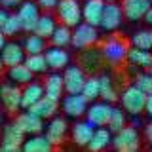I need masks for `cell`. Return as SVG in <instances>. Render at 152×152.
<instances>
[{
    "label": "cell",
    "instance_id": "cell-29",
    "mask_svg": "<svg viewBox=\"0 0 152 152\" xmlns=\"http://www.w3.org/2000/svg\"><path fill=\"white\" fill-rule=\"evenodd\" d=\"M55 28H57V19L51 15V13L44 12L40 15V19H38V23H36V27H34L32 32H36V34H40V36H44V38L50 40V36L53 34Z\"/></svg>",
    "mask_w": 152,
    "mask_h": 152
},
{
    "label": "cell",
    "instance_id": "cell-22",
    "mask_svg": "<svg viewBox=\"0 0 152 152\" xmlns=\"http://www.w3.org/2000/svg\"><path fill=\"white\" fill-rule=\"evenodd\" d=\"M112 139H114V133L110 131L108 126L95 127V133L88 145V150L89 152H101L104 148H108V146H112Z\"/></svg>",
    "mask_w": 152,
    "mask_h": 152
},
{
    "label": "cell",
    "instance_id": "cell-23",
    "mask_svg": "<svg viewBox=\"0 0 152 152\" xmlns=\"http://www.w3.org/2000/svg\"><path fill=\"white\" fill-rule=\"evenodd\" d=\"M2 145H15V146H23V142L27 139V133L19 127V124L13 120L10 124H4L2 129Z\"/></svg>",
    "mask_w": 152,
    "mask_h": 152
},
{
    "label": "cell",
    "instance_id": "cell-24",
    "mask_svg": "<svg viewBox=\"0 0 152 152\" xmlns=\"http://www.w3.org/2000/svg\"><path fill=\"white\" fill-rule=\"evenodd\" d=\"M55 146L51 141L46 137V133H34V135H27L23 142V150L25 152H51Z\"/></svg>",
    "mask_w": 152,
    "mask_h": 152
},
{
    "label": "cell",
    "instance_id": "cell-49",
    "mask_svg": "<svg viewBox=\"0 0 152 152\" xmlns=\"http://www.w3.org/2000/svg\"><path fill=\"white\" fill-rule=\"evenodd\" d=\"M150 72H152V66H150Z\"/></svg>",
    "mask_w": 152,
    "mask_h": 152
},
{
    "label": "cell",
    "instance_id": "cell-17",
    "mask_svg": "<svg viewBox=\"0 0 152 152\" xmlns=\"http://www.w3.org/2000/svg\"><path fill=\"white\" fill-rule=\"evenodd\" d=\"M122 8H124V13H126V19L127 21H142L146 15V12L150 10L152 2L150 0H120Z\"/></svg>",
    "mask_w": 152,
    "mask_h": 152
},
{
    "label": "cell",
    "instance_id": "cell-52",
    "mask_svg": "<svg viewBox=\"0 0 152 152\" xmlns=\"http://www.w3.org/2000/svg\"><path fill=\"white\" fill-rule=\"evenodd\" d=\"M150 32H152V31H150Z\"/></svg>",
    "mask_w": 152,
    "mask_h": 152
},
{
    "label": "cell",
    "instance_id": "cell-47",
    "mask_svg": "<svg viewBox=\"0 0 152 152\" xmlns=\"http://www.w3.org/2000/svg\"><path fill=\"white\" fill-rule=\"evenodd\" d=\"M2 129H4V116H2V112H0V135H2Z\"/></svg>",
    "mask_w": 152,
    "mask_h": 152
},
{
    "label": "cell",
    "instance_id": "cell-35",
    "mask_svg": "<svg viewBox=\"0 0 152 152\" xmlns=\"http://www.w3.org/2000/svg\"><path fill=\"white\" fill-rule=\"evenodd\" d=\"M124 126H127V112L124 110L122 107L120 108L114 107L112 116H110V120H108V127H110L112 133H116V131H120Z\"/></svg>",
    "mask_w": 152,
    "mask_h": 152
},
{
    "label": "cell",
    "instance_id": "cell-6",
    "mask_svg": "<svg viewBox=\"0 0 152 152\" xmlns=\"http://www.w3.org/2000/svg\"><path fill=\"white\" fill-rule=\"evenodd\" d=\"M88 107H89V101L86 99L84 93H66V95H63V99H61V108H63L66 118L78 120V118L86 116Z\"/></svg>",
    "mask_w": 152,
    "mask_h": 152
},
{
    "label": "cell",
    "instance_id": "cell-28",
    "mask_svg": "<svg viewBox=\"0 0 152 152\" xmlns=\"http://www.w3.org/2000/svg\"><path fill=\"white\" fill-rule=\"evenodd\" d=\"M101 99L108 103H120V93H118L116 86H114V80L110 74H101Z\"/></svg>",
    "mask_w": 152,
    "mask_h": 152
},
{
    "label": "cell",
    "instance_id": "cell-18",
    "mask_svg": "<svg viewBox=\"0 0 152 152\" xmlns=\"http://www.w3.org/2000/svg\"><path fill=\"white\" fill-rule=\"evenodd\" d=\"M0 57H2L4 65L10 69V66H15L19 63H25L27 51L23 48V44H19V42H6V46L0 51Z\"/></svg>",
    "mask_w": 152,
    "mask_h": 152
},
{
    "label": "cell",
    "instance_id": "cell-26",
    "mask_svg": "<svg viewBox=\"0 0 152 152\" xmlns=\"http://www.w3.org/2000/svg\"><path fill=\"white\" fill-rule=\"evenodd\" d=\"M28 110H32L34 114H38L40 118H44V120H50V118H53L57 110H59V101H55V99H50L48 95L40 99L38 103H34Z\"/></svg>",
    "mask_w": 152,
    "mask_h": 152
},
{
    "label": "cell",
    "instance_id": "cell-14",
    "mask_svg": "<svg viewBox=\"0 0 152 152\" xmlns=\"http://www.w3.org/2000/svg\"><path fill=\"white\" fill-rule=\"evenodd\" d=\"M95 133V126L89 120H76L74 126H70V141L72 145L80 146V148H88L89 141H91Z\"/></svg>",
    "mask_w": 152,
    "mask_h": 152
},
{
    "label": "cell",
    "instance_id": "cell-16",
    "mask_svg": "<svg viewBox=\"0 0 152 152\" xmlns=\"http://www.w3.org/2000/svg\"><path fill=\"white\" fill-rule=\"evenodd\" d=\"M46 55V61H48V66H50V70H65L66 66L70 65V53L65 50V48L61 46H53L51 44L50 48H46L44 51Z\"/></svg>",
    "mask_w": 152,
    "mask_h": 152
},
{
    "label": "cell",
    "instance_id": "cell-34",
    "mask_svg": "<svg viewBox=\"0 0 152 152\" xmlns=\"http://www.w3.org/2000/svg\"><path fill=\"white\" fill-rule=\"evenodd\" d=\"M2 32H4L8 38H10V36H15V34H19V32H25V31H23L21 17L17 15V12H15V13H10V15H8L6 23H4V27H2Z\"/></svg>",
    "mask_w": 152,
    "mask_h": 152
},
{
    "label": "cell",
    "instance_id": "cell-27",
    "mask_svg": "<svg viewBox=\"0 0 152 152\" xmlns=\"http://www.w3.org/2000/svg\"><path fill=\"white\" fill-rule=\"evenodd\" d=\"M6 74H8L10 82H13V84H17V86H25V84H28V82L34 80V72H32L25 63H19L15 66H10Z\"/></svg>",
    "mask_w": 152,
    "mask_h": 152
},
{
    "label": "cell",
    "instance_id": "cell-42",
    "mask_svg": "<svg viewBox=\"0 0 152 152\" xmlns=\"http://www.w3.org/2000/svg\"><path fill=\"white\" fill-rule=\"evenodd\" d=\"M8 15H10L8 8L0 6V31H2V27H4V23H6V19H8Z\"/></svg>",
    "mask_w": 152,
    "mask_h": 152
},
{
    "label": "cell",
    "instance_id": "cell-43",
    "mask_svg": "<svg viewBox=\"0 0 152 152\" xmlns=\"http://www.w3.org/2000/svg\"><path fill=\"white\" fill-rule=\"evenodd\" d=\"M145 112H146V116L152 118V93L146 97V108H145Z\"/></svg>",
    "mask_w": 152,
    "mask_h": 152
},
{
    "label": "cell",
    "instance_id": "cell-38",
    "mask_svg": "<svg viewBox=\"0 0 152 152\" xmlns=\"http://www.w3.org/2000/svg\"><path fill=\"white\" fill-rule=\"evenodd\" d=\"M38 6H40L44 12H51V10L57 8V4H59V0H36Z\"/></svg>",
    "mask_w": 152,
    "mask_h": 152
},
{
    "label": "cell",
    "instance_id": "cell-30",
    "mask_svg": "<svg viewBox=\"0 0 152 152\" xmlns=\"http://www.w3.org/2000/svg\"><path fill=\"white\" fill-rule=\"evenodd\" d=\"M50 42L53 46H61V48L70 46V44H72V27L65 25V23L57 25V28L53 31V34L50 36Z\"/></svg>",
    "mask_w": 152,
    "mask_h": 152
},
{
    "label": "cell",
    "instance_id": "cell-39",
    "mask_svg": "<svg viewBox=\"0 0 152 152\" xmlns=\"http://www.w3.org/2000/svg\"><path fill=\"white\" fill-rule=\"evenodd\" d=\"M23 2H25V0H2V2H0V6H4V8H8V10H12V8L17 10Z\"/></svg>",
    "mask_w": 152,
    "mask_h": 152
},
{
    "label": "cell",
    "instance_id": "cell-46",
    "mask_svg": "<svg viewBox=\"0 0 152 152\" xmlns=\"http://www.w3.org/2000/svg\"><path fill=\"white\" fill-rule=\"evenodd\" d=\"M8 69V66L6 65H4V61H2V57H0V76H2L4 74V70H6Z\"/></svg>",
    "mask_w": 152,
    "mask_h": 152
},
{
    "label": "cell",
    "instance_id": "cell-48",
    "mask_svg": "<svg viewBox=\"0 0 152 152\" xmlns=\"http://www.w3.org/2000/svg\"><path fill=\"white\" fill-rule=\"evenodd\" d=\"M104 2H120V0H104Z\"/></svg>",
    "mask_w": 152,
    "mask_h": 152
},
{
    "label": "cell",
    "instance_id": "cell-37",
    "mask_svg": "<svg viewBox=\"0 0 152 152\" xmlns=\"http://www.w3.org/2000/svg\"><path fill=\"white\" fill-rule=\"evenodd\" d=\"M133 84L137 86L139 89H142L146 95L152 93V72L148 70V72H139L133 78Z\"/></svg>",
    "mask_w": 152,
    "mask_h": 152
},
{
    "label": "cell",
    "instance_id": "cell-51",
    "mask_svg": "<svg viewBox=\"0 0 152 152\" xmlns=\"http://www.w3.org/2000/svg\"><path fill=\"white\" fill-rule=\"evenodd\" d=\"M150 2H152V0H150Z\"/></svg>",
    "mask_w": 152,
    "mask_h": 152
},
{
    "label": "cell",
    "instance_id": "cell-15",
    "mask_svg": "<svg viewBox=\"0 0 152 152\" xmlns=\"http://www.w3.org/2000/svg\"><path fill=\"white\" fill-rule=\"evenodd\" d=\"M15 122L19 124L23 131L27 135H34V133H44L46 129V120L40 118L38 114H34L32 110H23V112H17L15 116Z\"/></svg>",
    "mask_w": 152,
    "mask_h": 152
},
{
    "label": "cell",
    "instance_id": "cell-11",
    "mask_svg": "<svg viewBox=\"0 0 152 152\" xmlns=\"http://www.w3.org/2000/svg\"><path fill=\"white\" fill-rule=\"evenodd\" d=\"M104 55L101 51V48H86V50H80V57H78V65L82 66L88 74H95L97 70L103 69L104 65Z\"/></svg>",
    "mask_w": 152,
    "mask_h": 152
},
{
    "label": "cell",
    "instance_id": "cell-31",
    "mask_svg": "<svg viewBox=\"0 0 152 152\" xmlns=\"http://www.w3.org/2000/svg\"><path fill=\"white\" fill-rule=\"evenodd\" d=\"M46 40L48 38L36 34V32H28L23 40V48H25L27 53H44L46 51Z\"/></svg>",
    "mask_w": 152,
    "mask_h": 152
},
{
    "label": "cell",
    "instance_id": "cell-33",
    "mask_svg": "<svg viewBox=\"0 0 152 152\" xmlns=\"http://www.w3.org/2000/svg\"><path fill=\"white\" fill-rule=\"evenodd\" d=\"M25 65H27L34 74H44V72H48V70H50L44 53H27Z\"/></svg>",
    "mask_w": 152,
    "mask_h": 152
},
{
    "label": "cell",
    "instance_id": "cell-36",
    "mask_svg": "<svg viewBox=\"0 0 152 152\" xmlns=\"http://www.w3.org/2000/svg\"><path fill=\"white\" fill-rule=\"evenodd\" d=\"M131 46L141 48V50H152V32H150V31H145V28L133 32V36H131Z\"/></svg>",
    "mask_w": 152,
    "mask_h": 152
},
{
    "label": "cell",
    "instance_id": "cell-45",
    "mask_svg": "<svg viewBox=\"0 0 152 152\" xmlns=\"http://www.w3.org/2000/svg\"><path fill=\"white\" fill-rule=\"evenodd\" d=\"M6 38H8V36L4 34L2 31H0V51H2V48H4V46H6Z\"/></svg>",
    "mask_w": 152,
    "mask_h": 152
},
{
    "label": "cell",
    "instance_id": "cell-13",
    "mask_svg": "<svg viewBox=\"0 0 152 152\" xmlns=\"http://www.w3.org/2000/svg\"><path fill=\"white\" fill-rule=\"evenodd\" d=\"M124 19H126V13H124L122 4L107 2V6H104V13H103V21H101V27H99V28H103V31H107V32L118 31V28L122 27Z\"/></svg>",
    "mask_w": 152,
    "mask_h": 152
},
{
    "label": "cell",
    "instance_id": "cell-41",
    "mask_svg": "<svg viewBox=\"0 0 152 152\" xmlns=\"http://www.w3.org/2000/svg\"><path fill=\"white\" fill-rule=\"evenodd\" d=\"M0 150H2V152H19V150H23V146H15V145H2V142H0Z\"/></svg>",
    "mask_w": 152,
    "mask_h": 152
},
{
    "label": "cell",
    "instance_id": "cell-50",
    "mask_svg": "<svg viewBox=\"0 0 152 152\" xmlns=\"http://www.w3.org/2000/svg\"><path fill=\"white\" fill-rule=\"evenodd\" d=\"M0 2H2V0H0Z\"/></svg>",
    "mask_w": 152,
    "mask_h": 152
},
{
    "label": "cell",
    "instance_id": "cell-10",
    "mask_svg": "<svg viewBox=\"0 0 152 152\" xmlns=\"http://www.w3.org/2000/svg\"><path fill=\"white\" fill-rule=\"evenodd\" d=\"M63 80L66 93H82V88L88 80V72L80 65H69L63 70Z\"/></svg>",
    "mask_w": 152,
    "mask_h": 152
},
{
    "label": "cell",
    "instance_id": "cell-3",
    "mask_svg": "<svg viewBox=\"0 0 152 152\" xmlns=\"http://www.w3.org/2000/svg\"><path fill=\"white\" fill-rule=\"evenodd\" d=\"M129 44H127L124 38L118 36H108L107 40L101 44V51L107 59V63L118 65L122 61H127V53H129Z\"/></svg>",
    "mask_w": 152,
    "mask_h": 152
},
{
    "label": "cell",
    "instance_id": "cell-40",
    "mask_svg": "<svg viewBox=\"0 0 152 152\" xmlns=\"http://www.w3.org/2000/svg\"><path fill=\"white\" fill-rule=\"evenodd\" d=\"M145 141L152 146V118L148 124H145Z\"/></svg>",
    "mask_w": 152,
    "mask_h": 152
},
{
    "label": "cell",
    "instance_id": "cell-7",
    "mask_svg": "<svg viewBox=\"0 0 152 152\" xmlns=\"http://www.w3.org/2000/svg\"><path fill=\"white\" fill-rule=\"evenodd\" d=\"M21 99H23V88H19L17 84L13 82H6L0 86V104L10 112L15 114L21 108Z\"/></svg>",
    "mask_w": 152,
    "mask_h": 152
},
{
    "label": "cell",
    "instance_id": "cell-2",
    "mask_svg": "<svg viewBox=\"0 0 152 152\" xmlns=\"http://www.w3.org/2000/svg\"><path fill=\"white\" fill-rule=\"evenodd\" d=\"M112 148L118 152H137L141 148V135L135 126H124L114 133Z\"/></svg>",
    "mask_w": 152,
    "mask_h": 152
},
{
    "label": "cell",
    "instance_id": "cell-25",
    "mask_svg": "<svg viewBox=\"0 0 152 152\" xmlns=\"http://www.w3.org/2000/svg\"><path fill=\"white\" fill-rule=\"evenodd\" d=\"M127 63H129L131 66H137V69L150 70V66H152V51L131 46L129 53H127Z\"/></svg>",
    "mask_w": 152,
    "mask_h": 152
},
{
    "label": "cell",
    "instance_id": "cell-12",
    "mask_svg": "<svg viewBox=\"0 0 152 152\" xmlns=\"http://www.w3.org/2000/svg\"><path fill=\"white\" fill-rule=\"evenodd\" d=\"M17 15L21 17L23 23V31L25 32H32L38 23V19L42 15V8L38 6L36 0H25L21 6L17 8Z\"/></svg>",
    "mask_w": 152,
    "mask_h": 152
},
{
    "label": "cell",
    "instance_id": "cell-9",
    "mask_svg": "<svg viewBox=\"0 0 152 152\" xmlns=\"http://www.w3.org/2000/svg\"><path fill=\"white\" fill-rule=\"evenodd\" d=\"M112 110H114V104L108 103V101H93L89 103L88 107V112H86V120H89L95 127H101V126H108V120L112 116Z\"/></svg>",
    "mask_w": 152,
    "mask_h": 152
},
{
    "label": "cell",
    "instance_id": "cell-1",
    "mask_svg": "<svg viewBox=\"0 0 152 152\" xmlns=\"http://www.w3.org/2000/svg\"><path fill=\"white\" fill-rule=\"evenodd\" d=\"M146 95L142 89H139L135 84H129L124 88V91L120 93V104L122 108L131 116H141L146 108Z\"/></svg>",
    "mask_w": 152,
    "mask_h": 152
},
{
    "label": "cell",
    "instance_id": "cell-4",
    "mask_svg": "<svg viewBox=\"0 0 152 152\" xmlns=\"http://www.w3.org/2000/svg\"><path fill=\"white\" fill-rule=\"evenodd\" d=\"M97 42H99V27L91 25V23H86V21L74 27L72 44H70L74 50H86V48L95 46Z\"/></svg>",
    "mask_w": 152,
    "mask_h": 152
},
{
    "label": "cell",
    "instance_id": "cell-20",
    "mask_svg": "<svg viewBox=\"0 0 152 152\" xmlns=\"http://www.w3.org/2000/svg\"><path fill=\"white\" fill-rule=\"evenodd\" d=\"M44 89H46V95H48L50 99H55V101L61 103L63 93H66V91H65L63 74H61L59 70H51V72L46 76V80H44Z\"/></svg>",
    "mask_w": 152,
    "mask_h": 152
},
{
    "label": "cell",
    "instance_id": "cell-21",
    "mask_svg": "<svg viewBox=\"0 0 152 152\" xmlns=\"http://www.w3.org/2000/svg\"><path fill=\"white\" fill-rule=\"evenodd\" d=\"M46 95L44 89V82H28L23 86V99H21V108L23 110H28L34 103H38L42 97Z\"/></svg>",
    "mask_w": 152,
    "mask_h": 152
},
{
    "label": "cell",
    "instance_id": "cell-5",
    "mask_svg": "<svg viewBox=\"0 0 152 152\" xmlns=\"http://www.w3.org/2000/svg\"><path fill=\"white\" fill-rule=\"evenodd\" d=\"M55 13H57V19L61 23L69 27H76L84 21V15H82V4L78 0H59L55 8Z\"/></svg>",
    "mask_w": 152,
    "mask_h": 152
},
{
    "label": "cell",
    "instance_id": "cell-8",
    "mask_svg": "<svg viewBox=\"0 0 152 152\" xmlns=\"http://www.w3.org/2000/svg\"><path fill=\"white\" fill-rule=\"evenodd\" d=\"M46 137L51 141V145L53 146H61L65 142L66 139V135H70V126H69V122H66V118L65 116H55L53 118H50L46 124Z\"/></svg>",
    "mask_w": 152,
    "mask_h": 152
},
{
    "label": "cell",
    "instance_id": "cell-19",
    "mask_svg": "<svg viewBox=\"0 0 152 152\" xmlns=\"http://www.w3.org/2000/svg\"><path fill=\"white\" fill-rule=\"evenodd\" d=\"M104 0H86L82 4V15L86 23H91L95 27H101L103 13H104Z\"/></svg>",
    "mask_w": 152,
    "mask_h": 152
},
{
    "label": "cell",
    "instance_id": "cell-44",
    "mask_svg": "<svg viewBox=\"0 0 152 152\" xmlns=\"http://www.w3.org/2000/svg\"><path fill=\"white\" fill-rule=\"evenodd\" d=\"M142 21H145L146 25H150V27H152V6H150L148 12H146V15H145V19H142Z\"/></svg>",
    "mask_w": 152,
    "mask_h": 152
},
{
    "label": "cell",
    "instance_id": "cell-32",
    "mask_svg": "<svg viewBox=\"0 0 152 152\" xmlns=\"http://www.w3.org/2000/svg\"><path fill=\"white\" fill-rule=\"evenodd\" d=\"M82 93L86 95V99H88L89 103L101 99V78L89 74L88 80H86V84H84V88H82Z\"/></svg>",
    "mask_w": 152,
    "mask_h": 152
}]
</instances>
